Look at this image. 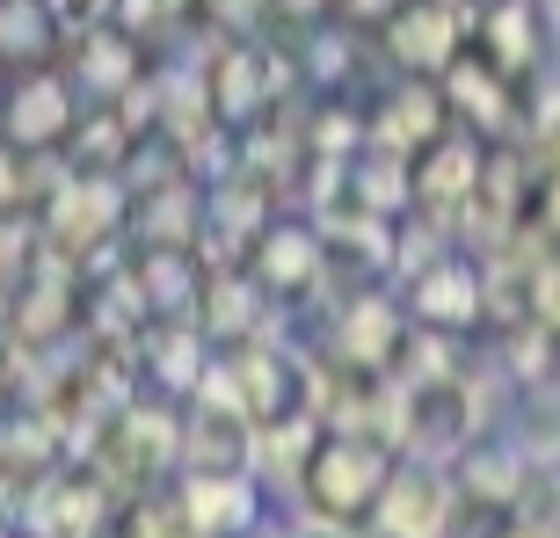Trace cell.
Returning a JSON list of instances; mask_svg holds the SVG:
<instances>
[]
</instances>
